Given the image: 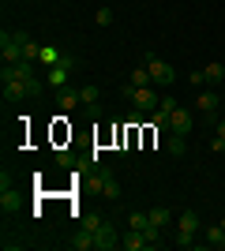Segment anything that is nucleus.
<instances>
[{"label":"nucleus","mask_w":225,"mask_h":251,"mask_svg":"<svg viewBox=\"0 0 225 251\" xmlns=\"http://www.w3.org/2000/svg\"><path fill=\"white\" fill-rule=\"evenodd\" d=\"M94 248H98V251H113V248H120V236H117V229H113L109 221L94 229Z\"/></svg>","instance_id":"nucleus-7"},{"label":"nucleus","mask_w":225,"mask_h":251,"mask_svg":"<svg viewBox=\"0 0 225 251\" xmlns=\"http://www.w3.org/2000/svg\"><path fill=\"white\" fill-rule=\"evenodd\" d=\"M169 131L188 135V131H192V113H188V109H173L169 113Z\"/></svg>","instance_id":"nucleus-9"},{"label":"nucleus","mask_w":225,"mask_h":251,"mask_svg":"<svg viewBox=\"0 0 225 251\" xmlns=\"http://www.w3.org/2000/svg\"><path fill=\"white\" fill-rule=\"evenodd\" d=\"M222 229H225V218H222Z\"/></svg>","instance_id":"nucleus-30"},{"label":"nucleus","mask_w":225,"mask_h":251,"mask_svg":"<svg viewBox=\"0 0 225 251\" xmlns=\"http://www.w3.org/2000/svg\"><path fill=\"white\" fill-rule=\"evenodd\" d=\"M150 225V214H131L128 218V229H147Z\"/></svg>","instance_id":"nucleus-23"},{"label":"nucleus","mask_w":225,"mask_h":251,"mask_svg":"<svg viewBox=\"0 0 225 251\" xmlns=\"http://www.w3.org/2000/svg\"><path fill=\"white\" fill-rule=\"evenodd\" d=\"M214 127H218L214 135H225V120H218V116H214Z\"/></svg>","instance_id":"nucleus-29"},{"label":"nucleus","mask_w":225,"mask_h":251,"mask_svg":"<svg viewBox=\"0 0 225 251\" xmlns=\"http://www.w3.org/2000/svg\"><path fill=\"white\" fill-rule=\"evenodd\" d=\"M72 248L75 251H94V232H90V229H79V236L72 240Z\"/></svg>","instance_id":"nucleus-17"},{"label":"nucleus","mask_w":225,"mask_h":251,"mask_svg":"<svg viewBox=\"0 0 225 251\" xmlns=\"http://www.w3.org/2000/svg\"><path fill=\"white\" fill-rule=\"evenodd\" d=\"M72 72H75V56H64L56 68H45V83L56 86V90H64V86H68V75H72Z\"/></svg>","instance_id":"nucleus-5"},{"label":"nucleus","mask_w":225,"mask_h":251,"mask_svg":"<svg viewBox=\"0 0 225 251\" xmlns=\"http://www.w3.org/2000/svg\"><path fill=\"white\" fill-rule=\"evenodd\" d=\"M203 244H206V248H225V229H222V221H218V225H206V229H203Z\"/></svg>","instance_id":"nucleus-10"},{"label":"nucleus","mask_w":225,"mask_h":251,"mask_svg":"<svg viewBox=\"0 0 225 251\" xmlns=\"http://www.w3.org/2000/svg\"><path fill=\"white\" fill-rule=\"evenodd\" d=\"M0 83H4V98L8 101H23V98H34L42 90V79L34 75V64H26V60L4 64L0 68Z\"/></svg>","instance_id":"nucleus-1"},{"label":"nucleus","mask_w":225,"mask_h":251,"mask_svg":"<svg viewBox=\"0 0 225 251\" xmlns=\"http://www.w3.org/2000/svg\"><path fill=\"white\" fill-rule=\"evenodd\" d=\"M210 150H218V154H225V135H214V143H210Z\"/></svg>","instance_id":"nucleus-28"},{"label":"nucleus","mask_w":225,"mask_h":251,"mask_svg":"<svg viewBox=\"0 0 225 251\" xmlns=\"http://www.w3.org/2000/svg\"><path fill=\"white\" fill-rule=\"evenodd\" d=\"M158 109H165V113H173V109H180V105H176V98H173V94H165V98H161V105H158Z\"/></svg>","instance_id":"nucleus-26"},{"label":"nucleus","mask_w":225,"mask_h":251,"mask_svg":"<svg viewBox=\"0 0 225 251\" xmlns=\"http://www.w3.org/2000/svg\"><path fill=\"white\" fill-rule=\"evenodd\" d=\"M26 38H30L26 30H4V34H0V56H4V64H19L23 60V45H26Z\"/></svg>","instance_id":"nucleus-2"},{"label":"nucleus","mask_w":225,"mask_h":251,"mask_svg":"<svg viewBox=\"0 0 225 251\" xmlns=\"http://www.w3.org/2000/svg\"><path fill=\"white\" fill-rule=\"evenodd\" d=\"M98 225H105V218H101V214H86V218H83V229H90V232H94Z\"/></svg>","instance_id":"nucleus-25"},{"label":"nucleus","mask_w":225,"mask_h":251,"mask_svg":"<svg viewBox=\"0 0 225 251\" xmlns=\"http://www.w3.org/2000/svg\"><path fill=\"white\" fill-rule=\"evenodd\" d=\"M98 191H101L109 202H117V199H120V180H117V173H113V169L98 165Z\"/></svg>","instance_id":"nucleus-6"},{"label":"nucleus","mask_w":225,"mask_h":251,"mask_svg":"<svg viewBox=\"0 0 225 251\" xmlns=\"http://www.w3.org/2000/svg\"><path fill=\"white\" fill-rule=\"evenodd\" d=\"M150 120H154V127H158V131H169V113H165V109H154V116H150Z\"/></svg>","instance_id":"nucleus-20"},{"label":"nucleus","mask_w":225,"mask_h":251,"mask_svg":"<svg viewBox=\"0 0 225 251\" xmlns=\"http://www.w3.org/2000/svg\"><path fill=\"white\" fill-rule=\"evenodd\" d=\"M188 79H192V86H206V72H192Z\"/></svg>","instance_id":"nucleus-27"},{"label":"nucleus","mask_w":225,"mask_h":251,"mask_svg":"<svg viewBox=\"0 0 225 251\" xmlns=\"http://www.w3.org/2000/svg\"><path fill=\"white\" fill-rule=\"evenodd\" d=\"M120 248H128V251H150L147 236H143L139 229H128V236H120Z\"/></svg>","instance_id":"nucleus-11"},{"label":"nucleus","mask_w":225,"mask_h":251,"mask_svg":"<svg viewBox=\"0 0 225 251\" xmlns=\"http://www.w3.org/2000/svg\"><path fill=\"white\" fill-rule=\"evenodd\" d=\"M124 98H131V105H135V109H139V113H154V109H158L161 105V98H158V90H154V86H124Z\"/></svg>","instance_id":"nucleus-3"},{"label":"nucleus","mask_w":225,"mask_h":251,"mask_svg":"<svg viewBox=\"0 0 225 251\" xmlns=\"http://www.w3.org/2000/svg\"><path fill=\"white\" fill-rule=\"evenodd\" d=\"M195 109H199V113H206V116H214V113H218V94H214V90H203V94L195 98Z\"/></svg>","instance_id":"nucleus-12"},{"label":"nucleus","mask_w":225,"mask_h":251,"mask_svg":"<svg viewBox=\"0 0 225 251\" xmlns=\"http://www.w3.org/2000/svg\"><path fill=\"white\" fill-rule=\"evenodd\" d=\"M0 206H4V210H15V206H19V195L4 188V191H0Z\"/></svg>","instance_id":"nucleus-21"},{"label":"nucleus","mask_w":225,"mask_h":251,"mask_svg":"<svg viewBox=\"0 0 225 251\" xmlns=\"http://www.w3.org/2000/svg\"><path fill=\"white\" fill-rule=\"evenodd\" d=\"M60 60H64V52H60V49H53V45H42V60H38L42 68H56Z\"/></svg>","instance_id":"nucleus-14"},{"label":"nucleus","mask_w":225,"mask_h":251,"mask_svg":"<svg viewBox=\"0 0 225 251\" xmlns=\"http://www.w3.org/2000/svg\"><path fill=\"white\" fill-rule=\"evenodd\" d=\"M128 83H131V86H154V79H150V68H147V64H139V68H131Z\"/></svg>","instance_id":"nucleus-13"},{"label":"nucleus","mask_w":225,"mask_h":251,"mask_svg":"<svg viewBox=\"0 0 225 251\" xmlns=\"http://www.w3.org/2000/svg\"><path fill=\"white\" fill-rule=\"evenodd\" d=\"M184 139H188V135H176V131H169V143H165V150H169L173 157H184V147H188Z\"/></svg>","instance_id":"nucleus-18"},{"label":"nucleus","mask_w":225,"mask_h":251,"mask_svg":"<svg viewBox=\"0 0 225 251\" xmlns=\"http://www.w3.org/2000/svg\"><path fill=\"white\" fill-rule=\"evenodd\" d=\"M150 221H154L158 229H165V225L173 221V210H165V206H154V210H150Z\"/></svg>","instance_id":"nucleus-19"},{"label":"nucleus","mask_w":225,"mask_h":251,"mask_svg":"<svg viewBox=\"0 0 225 251\" xmlns=\"http://www.w3.org/2000/svg\"><path fill=\"white\" fill-rule=\"evenodd\" d=\"M176 229H180L184 236H195V232L203 229V221H199L195 210H184V214H176Z\"/></svg>","instance_id":"nucleus-8"},{"label":"nucleus","mask_w":225,"mask_h":251,"mask_svg":"<svg viewBox=\"0 0 225 251\" xmlns=\"http://www.w3.org/2000/svg\"><path fill=\"white\" fill-rule=\"evenodd\" d=\"M79 98L83 105H98V86H79Z\"/></svg>","instance_id":"nucleus-22"},{"label":"nucleus","mask_w":225,"mask_h":251,"mask_svg":"<svg viewBox=\"0 0 225 251\" xmlns=\"http://www.w3.org/2000/svg\"><path fill=\"white\" fill-rule=\"evenodd\" d=\"M94 23H98V26H109V23H113V8H98L94 11Z\"/></svg>","instance_id":"nucleus-24"},{"label":"nucleus","mask_w":225,"mask_h":251,"mask_svg":"<svg viewBox=\"0 0 225 251\" xmlns=\"http://www.w3.org/2000/svg\"><path fill=\"white\" fill-rule=\"evenodd\" d=\"M56 105H60L64 113H72L75 105H83V98H79V90H60V98H56Z\"/></svg>","instance_id":"nucleus-15"},{"label":"nucleus","mask_w":225,"mask_h":251,"mask_svg":"<svg viewBox=\"0 0 225 251\" xmlns=\"http://www.w3.org/2000/svg\"><path fill=\"white\" fill-rule=\"evenodd\" d=\"M203 72H206V86H218V83H222V79H225V64H206V68H203Z\"/></svg>","instance_id":"nucleus-16"},{"label":"nucleus","mask_w":225,"mask_h":251,"mask_svg":"<svg viewBox=\"0 0 225 251\" xmlns=\"http://www.w3.org/2000/svg\"><path fill=\"white\" fill-rule=\"evenodd\" d=\"M143 60H147V68H150V79H154V86H169V83H176V72H173V64H169V60H158L154 52H147Z\"/></svg>","instance_id":"nucleus-4"}]
</instances>
